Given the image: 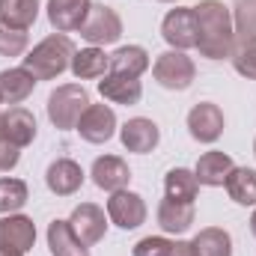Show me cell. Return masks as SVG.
I'll return each instance as SVG.
<instances>
[{
    "mask_svg": "<svg viewBox=\"0 0 256 256\" xmlns=\"http://www.w3.org/2000/svg\"><path fill=\"white\" fill-rule=\"evenodd\" d=\"M224 188L232 202L238 206H256V170L254 167H232Z\"/></svg>",
    "mask_w": 256,
    "mask_h": 256,
    "instance_id": "25",
    "label": "cell"
},
{
    "mask_svg": "<svg viewBox=\"0 0 256 256\" xmlns=\"http://www.w3.org/2000/svg\"><path fill=\"white\" fill-rule=\"evenodd\" d=\"M36 244V224L27 214H3L0 218V248H9L15 254H27Z\"/></svg>",
    "mask_w": 256,
    "mask_h": 256,
    "instance_id": "10",
    "label": "cell"
},
{
    "mask_svg": "<svg viewBox=\"0 0 256 256\" xmlns=\"http://www.w3.org/2000/svg\"><path fill=\"white\" fill-rule=\"evenodd\" d=\"M48 250H51V256H90V248L72 232L68 220L48 224Z\"/></svg>",
    "mask_w": 256,
    "mask_h": 256,
    "instance_id": "21",
    "label": "cell"
},
{
    "mask_svg": "<svg viewBox=\"0 0 256 256\" xmlns=\"http://www.w3.org/2000/svg\"><path fill=\"white\" fill-rule=\"evenodd\" d=\"M0 134L18 149H24L36 140V116L24 108H9L6 114H0Z\"/></svg>",
    "mask_w": 256,
    "mask_h": 256,
    "instance_id": "16",
    "label": "cell"
},
{
    "mask_svg": "<svg viewBox=\"0 0 256 256\" xmlns=\"http://www.w3.org/2000/svg\"><path fill=\"white\" fill-rule=\"evenodd\" d=\"M173 248H176V242H170V238H164V236H146V238H140L137 244H134V256H173Z\"/></svg>",
    "mask_w": 256,
    "mask_h": 256,
    "instance_id": "31",
    "label": "cell"
},
{
    "mask_svg": "<svg viewBox=\"0 0 256 256\" xmlns=\"http://www.w3.org/2000/svg\"><path fill=\"white\" fill-rule=\"evenodd\" d=\"M146 202H143V196L134 191H114L110 194V200H108V218H110V224H116L120 230H137V226H143V220H146Z\"/></svg>",
    "mask_w": 256,
    "mask_h": 256,
    "instance_id": "7",
    "label": "cell"
},
{
    "mask_svg": "<svg viewBox=\"0 0 256 256\" xmlns=\"http://www.w3.org/2000/svg\"><path fill=\"white\" fill-rule=\"evenodd\" d=\"M45 185H48V191L57 194V196H72L74 191H80V185H84V170L72 158H57V161H51V167L45 173Z\"/></svg>",
    "mask_w": 256,
    "mask_h": 256,
    "instance_id": "14",
    "label": "cell"
},
{
    "mask_svg": "<svg viewBox=\"0 0 256 256\" xmlns=\"http://www.w3.org/2000/svg\"><path fill=\"white\" fill-rule=\"evenodd\" d=\"M232 66L242 78L248 80H256V45H248V48H236L232 51Z\"/></svg>",
    "mask_w": 256,
    "mask_h": 256,
    "instance_id": "32",
    "label": "cell"
},
{
    "mask_svg": "<svg viewBox=\"0 0 256 256\" xmlns=\"http://www.w3.org/2000/svg\"><path fill=\"white\" fill-rule=\"evenodd\" d=\"M90 176H92V182L102 191H108V194L122 191V188H128V182H131V170H128V164L120 155H102V158H96Z\"/></svg>",
    "mask_w": 256,
    "mask_h": 256,
    "instance_id": "12",
    "label": "cell"
},
{
    "mask_svg": "<svg viewBox=\"0 0 256 256\" xmlns=\"http://www.w3.org/2000/svg\"><path fill=\"white\" fill-rule=\"evenodd\" d=\"M18 158H21V149H18L15 143H9V140L0 134V173H9V170L18 164Z\"/></svg>",
    "mask_w": 256,
    "mask_h": 256,
    "instance_id": "33",
    "label": "cell"
},
{
    "mask_svg": "<svg viewBox=\"0 0 256 256\" xmlns=\"http://www.w3.org/2000/svg\"><path fill=\"white\" fill-rule=\"evenodd\" d=\"M0 256H24V254H15V250H9V248H0Z\"/></svg>",
    "mask_w": 256,
    "mask_h": 256,
    "instance_id": "34",
    "label": "cell"
},
{
    "mask_svg": "<svg viewBox=\"0 0 256 256\" xmlns=\"http://www.w3.org/2000/svg\"><path fill=\"white\" fill-rule=\"evenodd\" d=\"M90 0H48V21L57 33L80 30V24L90 15Z\"/></svg>",
    "mask_w": 256,
    "mask_h": 256,
    "instance_id": "15",
    "label": "cell"
},
{
    "mask_svg": "<svg viewBox=\"0 0 256 256\" xmlns=\"http://www.w3.org/2000/svg\"><path fill=\"white\" fill-rule=\"evenodd\" d=\"M39 18V0H0V24L12 30H30Z\"/></svg>",
    "mask_w": 256,
    "mask_h": 256,
    "instance_id": "23",
    "label": "cell"
},
{
    "mask_svg": "<svg viewBox=\"0 0 256 256\" xmlns=\"http://www.w3.org/2000/svg\"><path fill=\"white\" fill-rule=\"evenodd\" d=\"M254 152H256V140H254Z\"/></svg>",
    "mask_w": 256,
    "mask_h": 256,
    "instance_id": "37",
    "label": "cell"
},
{
    "mask_svg": "<svg viewBox=\"0 0 256 256\" xmlns=\"http://www.w3.org/2000/svg\"><path fill=\"white\" fill-rule=\"evenodd\" d=\"M27 30H12L0 24V57H21L27 51Z\"/></svg>",
    "mask_w": 256,
    "mask_h": 256,
    "instance_id": "30",
    "label": "cell"
},
{
    "mask_svg": "<svg viewBox=\"0 0 256 256\" xmlns=\"http://www.w3.org/2000/svg\"><path fill=\"white\" fill-rule=\"evenodd\" d=\"M27 200H30V194H27V185L21 179H12V176L0 179V214L21 212L27 206Z\"/></svg>",
    "mask_w": 256,
    "mask_h": 256,
    "instance_id": "29",
    "label": "cell"
},
{
    "mask_svg": "<svg viewBox=\"0 0 256 256\" xmlns=\"http://www.w3.org/2000/svg\"><path fill=\"white\" fill-rule=\"evenodd\" d=\"M149 68V54L140 45H122L110 54V72L128 74V78H140Z\"/></svg>",
    "mask_w": 256,
    "mask_h": 256,
    "instance_id": "26",
    "label": "cell"
},
{
    "mask_svg": "<svg viewBox=\"0 0 256 256\" xmlns=\"http://www.w3.org/2000/svg\"><path fill=\"white\" fill-rule=\"evenodd\" d=\"M164 191L170 200H182V202H194L196 191H200V182L191 170L185 167H173L167 176H164Z\"/></svg>",
    "mask_w": 256,
    "mask_h": 256,
    "instance_id": "27",
    "label": "cell"
},
{
    "mask_svg": "<svg viewBox=\"0 0 256 256\" xmlns=\"http://www.w3.org/2000/svg\"><path fill=\"white\" fill-rule=\"evenodd\" d=\"M194 218H196L194 202L170 200V196H164V200L158 202V226H161L164 232H170V236H182V232H188L191 224H194Z\"/></svg>",
    "mask_w": 256,
    "mask_h": 256,
    "instance_id": "18",
    "label": "cell"
},
{
    "mask_svg": "<svg viewBox=\"0 0 256 256\" xmlns=\"http://www.w3.org/2000/svg\"><path fill=\"white\" fill-rule=\"evenodd\" d=\"M80 36H84L90 45H96V48L114 45V42H120V36H122V18L116 15V9H110V6H104V3H92L86 21L80 24Z\"/></svg>",
    "mask_w": 256,
    "mask_h": 256,
    "instance_id": "5",
    "label": "cell"
},
{
    "mask_svg": "<svg viewBox=\"0 0 256 256\" xmlns=\"http://www.w3.org/2000/svg\"><path fill=\"white\" fill-rule=\"evenodd\" d=\"M36 86V78L21 66V68H3L0 72V104H21L30 98Z\"/></svg>",
    "mask_w": 256,
    "mask_h": 256,
    "instance_id": "20",
    "label": "cell"
},
{
    "mask_svg": "<svg viewBox=\"0 0 256 256\" xmlns=\"http://www.w3.org/2000/svg\"><path fill=\"white\" fill-rule=\"evenodd\" d=\"M68 226H72V232H74L86 248H92V244H98V242L104 238V232H108V214H104V208H98L96 202H80V206H74V212H72V218H68Z\"/></svg>",
    "mask_w": 256,
    "mask_h": 256,
    "instance_id": "8",
    "label": "cell"
},
{
    "mask_svg": "<svg viewBox=\"0 0 256 256\" xmlns=\"http://www.w3.org/2000/svg\"><path fill=\"white\" fill-rule=\"evenodd\" d=\"M72 57H74V45L66 33H51L48 39H42L27 57H24V68L36 78V80H54L60 78L66 68H72Z\"/></svg>",
    "mask_w": 256,
    "mask_h": 256,
    "instance_id": "2",
    "label": "cell"
},
{
    "mask_svg": "<svg viewBox=\"0 0 256 256\" xmlns=\"http://www.w3.org/2000/svg\"><path fill=\"white\" fill-rule=\"evenodd\" d=\"M86 108H90V96L80 84H63L48 96V120L60 131L78 128V120L84 116Z\"/></svg>",
    "mask_w": 256,
    "mask_h": 256,
    "instance_id": "3",
    "label": "cell"
},
{
    "mask_svg": "<svg viewBox=\"0 0 256 256\" xmlns=\"http://www.w3.org/2000/svg\"><path fill=\"white\" fill-rule=\"evenodd\" d=\"M108 72H110V57H108L102 48L90 45V48H80V51H74V57H72V74H74L78 80L104 78Z\"/></svg>",
    "mask_w": 256,
    "mask_h": 256,
    "instance_id": "22",
    "label": "cell"
},
{
    "mask_svg": "<svg viewBox=\"0 0 256 256\" xmlns=\"http://www.w3.org/2000/svg\"><path fill=\"white\" fill-rule=\"evenodd\" d=\"M236 164H232V158L226 155V152H206V155H200V161H196V170H194V176H196V182L200 185H206V188H220L224 182H226V176H230V170H232Z\"/></svg>",
    "mask_w": 256,
    "mask_h": 256,
    "instance_id": "19",
    "label": "cell"
},
{
    "mask_svg": "<svg viewBox=\"0 0 256 256\" xmlns=\"http://www.w3.org/2000/svg\"><path fill=\"white\" fill-rule=\"evenodd\" d=\"M161 36L164 42L173 48V51H188V48H196V12L194 6H176L164 15L161 21Z\"/></svg>",
    "mask_w": 256,
    "mask_h": 256,
    "instance_id": "6",
    "label": "cell"
},
{
    "mask_svg": "<svg viewBox=\"0 0 256 256\" xmlns=\"http://www.w3.org/2000/svg\"><path fill=\"white\" fill-rule=\"evenodd\" d=\"M196 12V48L206 60H226L236 51V27L232 12L224 6V0H200L194 6Z\"/></svg>",
    "mask_w": 256,
    "mask_h": 256,
    "instance_id": "1",
    "label": "cell"
},
{
    "mask_svg": "<svg viewBox=\"0 0 256 256\" xmlns=\"http://www.w3.org/2000/svg\"><path fill=\"white\" fill-rule=\"evenodd\" d=\"M191 256H232V238L220 226H206L194 236Z\"/></svg>",
    "mask_w": 256,
    "mask_h": 256,
    "instance_id": "24",
    "label": "cell"
},
{
    "mask_svg": "<svg viewBox=\"0 0 256 256\" xmlns=\"http://www.w3.org/2000/svg\"><path fill=\"white\" fill-rule=\"evenodd\" d=\"M98 92L102 98L114 102V104H137L143 98V84L137 78H128V74H116V72H108L102 80H98Z\"/></svg>",
    "mask_w": 256,
    "mask_h": 256,
    "instance_id": "17",
    "label": "cell"
},
{
    "mask_svg": "<svg viewBox=\"0 0 256 256\" xmlns=\"http://www.w3.org/2000/svg\"><path fill=\"white\" fill-rule=\"evenodd\" d=\"M86 143H108L114 134H116V114L114 108L108 104H90L84 110V116L78 120V128H74Z\"/></svg>",
    "mask_w": 256,
    "mask_h": 256,
    "instance_id": "9",
    "label": "cell"
},
{
    "mask_svg": "<svg viewBox=\"0 0 256 256\" xmlns=\"http://www.w3.org/2000/svg\"><path fill=\"white\" fill-rule=\"evenodd\" d=\"M158 3H176V0H158Z\"/></svg>",
    "mask_w": 256,
    "mask_h": 256,
    "instance_id": "36",
    "label": "cell"
},
{
    "mask_svg": "<svg viewBox=\"0 0 256 256\" xmlns=\"http://www.w3.org/2000/svg\"><path fill=\"white\" fill-rule=\"evenodd\" d=\"M232 27H236V42H238V48L256 45V0H238V3H236Z\"/></svg>",
    "mask_w": 256,
    "mask_h": 256,
    "instance_id": "28",
    "label": "cell"
},
{
    "mask_svg": "<svg viewBox=\"0 0 256 256\" xmlns=\"http://www.w3.org/2000/svg\"><path fill=\"white\" fill-rule=\"evenodd\" d=\"M152 78L164 86V90H173V92H182L188 90L196 78V66L185 51H164L155 63H152Z\"/></svg>",
    "mask_w": 256,
    "mask_h": 256,
    "instance_id": "4",
    "label": "cell"
},
{
    "mask_svg": "<svg viewBox=\"0 0 256 256\" xmlns=\"http://www.w3.org/2000/svg\"><path fill=\"white\" fill-rule=\"evenodd\" d=\"M188 131L200 143H214L224 134V110L214 102H200L188 114Z\"/></svg>",
    "mask_w": 256,
    "mask_h": 256,
    "instance_id": "11",
    "label": "cell"
},
{
    "mask_svg": "<svg viewBox=\"0 0 256 256\" xmlns=\"http://www.w3.org/2000/svg\"><path fill=\"white\" fill-rule=\"evenodd\" d=\"M250 232H254V238H256V212L250 214Z\"/></svg>",
    "mask_w": 256,
    "mask_h": 256,
    "instance_id": "35",
    "label": "cell"
},
{
    "mask_svg": "<svg viewBox=\"0 0 256 256\" xmlns=\"http://www.w3.org/2000/svg\"><path fill=\"white\" fill-rule=\"evenodd\" d=\"M120 140H122V146H126L128 152L146 155V152H152V149L158 146L161 131H158V126H155L152 120L134 116V120H128L126 126L120 128Z\"/></svg>",
    "mask_w": 256,
    "mask_h": 256,
    "instance_id": "13",
    "label": "cell"
}]
</instances>
